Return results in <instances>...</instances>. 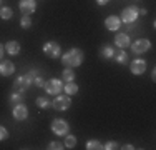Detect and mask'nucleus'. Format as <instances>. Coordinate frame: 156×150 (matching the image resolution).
<instances>
[{
	"label": "nucleus",
	"instance_id": "obj_32",
	"mask_svg": "<svg viewBox=\"0 0 156 150\" xmlns=\"http://www.w3.org/2000/svg\"><path fill=\"white\" fill-rule=\"evenodd\" d=\"M123 148H125V150H131V148H133V145H129V144H128V145H125Z\"/></svg>",
	"mask_w": 156,
	"mask_h": 150
},
{
	"label": "nucleus",
	"instance_id": "obj_28",
	"mask_svg": "<svg viewBox=\"0 0 156 150\" xmlns=\"http://www.w3.org/2000/svg\"><path fill=\"white\" fill-rule=\"evenodd\" d=\"M105 150H113V148H118V144L116 142H106V145H103Z\"/></svg>",
	"mask_w": 156,
	"mask_h": 150
},
{
	"label": "nucleus",
	"instance_id": "obj_18",
	"mask_svg": "<svg viewBox=\"0 0 156 150\" xmlns=\"http://www.w3.org/2000/svg\"><path fill=\"white\" fill-rule=\"evenodd\" d=\"M113 57H115V60H116L118 63H126V62H128V54H126V52H123V50L115 52Z\"/></svg>",
	"mask_w": 156,
	"mask_h": 150
},
{
	"label": "nucleus",
	"instance_id": "obj_21",
	"mask_svg": "<svg viewBox=\"0 0 156 150\" xmlns=\"http://www.w3.org/2000/svg\"><path fill=\"white\" fill-rule=\"evenodd\" d=\"M113 54H115L113 47H110V45H105V47H101V55H103V57L111 58V57H113Z\"/></svg>",
	"mask_w": 156,
	"mask_h": 150
},
{
	"label": "nucleus",
	"instance_id": "obj_2",
	"mask_svg": "<svg viewBox=\"0 0 156 150\" xmlns=\"http://www.w3.org/2000/svg\"><path fill=\"white\" fill-rule=\"evenodd\" d=\"M32 84H33V77L30 73L20 75V77L15 80V84H13V90H17V92H25Z\"/></svg>",
	"mask_w": 156,
	"mask_h": 150
},
{
	"label": "nucleus",
	"instance_id": "obj_16",
	"mask_svg": "<svg viewBox=\"0 0 156 150\" xmlns=\"http://www.w3.org/2000/svg\"><path fill=\"white\" fill-rule=\"evenodd\" d=\"M23 99H25L23 92H17V90H13V93L10 95V102L12 103H22Z\"/></svg>",
	"mask_w": 156,
	"mask_h": 150
},
{
	"label": "nucleus",
	"instance_id": "obj_12",
	"mask_svg": "<svg viewBox=\"0 0 156 150\" xmlns=\"http://www.w3.org/2000/svg\"><path fill=\"white\" fill-rule=\"evenodd\" d=\"M15 72V65H13L10 60H3V62H0V73L5 75V77H9V75H12Z\"/></svg>",
	"mask_w": 156,
	"mask_h": 150
},
{
	"label": "nucleus",
	"instance_id": "obj_29",
	"mask_svg": "<svg viewBox=\"0 0 156 150\" xmlns=\"http://www.w3.org/2000/svg\"><path fill=\"white\" fill-rule=\"evenodd\" d=\"M9 137V132H7L5 127H0V140H5V138Z\"/></svg>",
	"mask_w": 156,
	"mask_h": 150
},
{
	"label": "nucleus",
	"instance_id": "obj_30",
	"mask_svg": "<svg viewBox=\"0 0 156 150\" xmlns=\"http://www.w3.org/2000/svg\"><path fill=\"white\" fill-rule=\"evenodd\" d=\"M96 3L98 5H105V3H108V0H96Z\"/></svg>",
	"mask_w": 156,
	"mask_h": 150
},
{
	"label": "nucleus",
	"instance_id": "obj_10",
	"mask_svg": "<svg viewBox=\"0 0 156 150\" xmlns=\"http://www.w3.org/2000/svg\"><path fill=\"white\" fill-rule=\"evenodd\" d=\"M13 118L15 120H25L28 117V110H27V107H25L23 103H17L15 107H13Z\"/></svg>",
	"mask_w": 156,
	"mask_h": 150
},
{
	"label": "nucleus",
	"instance_id": "obj_7",
	"mask_svg": "<svg viewBox=\"0 0 156 150\" xmlns=\"http://www.w3.org/2000/svg\"><path fill=\"white\" fill-rule=\"evenodd\" d=\"M43 54H47V57L50 58H57L60 55V45L57 42H47L43 45Z\"/></svg>",
	"mask_w": 156,
	"mask_h": 150
},
{
	"label": "nucleus",
	"instance_id": "obj_8",
	"mask_svg": "<svg viewBox=\"0 0 156 150\" xmlns=\"http://www.w3.org/2000/svg\"><path fill=\"white\" fill-rule=\"evenodd\" d=\"M150 47H151V43H150V40H146V39H138L131 45L135 54H144L146 50H150Z\"/></svg>",
	"mask_w": 156,
	"mask_h": 150
},
{
	"label": "nucleus",
	"instance_id": "obj_24",
	"mask_svg": "<svg viewBox=\"0 0 156 150\" xmlns=\"http://www.w3.org/2000/svg\"><path fill=\"white\" fill-rule=\"evenodd\" d=\"M87 148L88 150H98V148H103V145L100 144L98 140H88L87 142Z\"/></svg>",
	"mask_w": 156,
	"mask_h": 150
},
{
	"label": "nucleus",
	"instance_id": "obj_31",
	"mask_svg": "<svg viewBox=\"0 0 156 150\" xmlns=\"http://www.w3.org/2000/svg\"><path fill=\"white\" fill-rule=\"evenodd\" d=\"M3 57V47H2V43H0V60H2Z\"/></svg>",
	"mask_w": 156,
	"mask_h": 150
},
{
	"label": "nucleus",
	"instance_id": "obj_17",
	"mask_svg": "<svg viewBox=\"0 0 156 150\" xmlns=\"http://www.w3.org/2000/svg\"><path fill=\"white\" fill-rule=\"evenodd\" d=\"M76 92H78V85L75 84V82H66V85H65V93L66 95H75Z\"/></svg>",
	"mask_w": 156,
	"mask_h": 150
},
{
	"label": "nucleus",
	"instance_id": "obj_14",
	"mask_svg": "<svg viewBox=\"0 0 156 150\" xmlns=\"http://www.w3.org/2000/svg\"><path fill=\"white\" fill-rule=\"evenodd\" d=\"M115 43H116L120 48H125V47L129 45V37L126 35V33H118V35L115 37Z\"/></svg>",
	"mask_w": 156,
	"mask_h": 150
},
{
	"label": "nucleus",
	"instance_id": "obj_4",
	"mask_svg": "<svg viewBox=\"0 0 156 150\" xmlns=\"http://www.w3.org/2000/svg\"><path fill=\"white\" fill-rule=\"evenodd\" d=\"M51 130H53V133H57V135H66L68 130H70V127L63 118H55L53 123H51Z\"/></svg>",
	"mask_w": 156,
	"mask_h": 150
},
{
	"label": "nucleus",
	"instance_id": "obj_20",
	"mask_svg": "<svg viewBox=\"0 0 156 150\" xmlns=\"http://www.w3.org/2000/svg\"><path fill=\"white\" fill-rule=\"evenodd\" d=\"M62 77H63V80H66V82H73L75 80V72H73L72 69H65L62 73Z\"/></svg>",
	"mask_w": 156,
	"mask_h": 150
},
{
	"label": "nucleus",
	"instance_id": "obj_15",
	"mask_svg": "<svg viewBox=\"0 0 156 150\" xmlns=\"http://www.w3.org/2000/svg\"><path fill=\"white\" fill-rule=\"evenodd\" d=\"M5 48H7V52H9L10 55H17V54H20V43L15 42V40L9 42V43L5 45Z\"/></svg>",
	"mask_w": 156,
	"mask_h": 150
},
{
	"label": "nucleus",
	"instance_id": "obj_19",
	"mask_svg": "<svg viewBox=\"0 0 156 150\" xmlns=\"http://www.w3.org/2000/svg\"><path fill=\"white\" fill-rule=\"evenodd\" d=\"M12 15H13V12H12L10 7H2V9H0V18H3V20L12 18Z\"/></svg>",
	"mask_w": 156,
	"mask_h": 150
},
{
	"label": "nucleus",
	"instance_id": "obj_9",
	"mask_svg": "<svg viewBox=\"0 0 156 150\" xmlns=\"http://www.w3.org/2000/svg\"><path fill=\"white\" fill-rule=\"evenodd\" d=\"M20 12L23 15H30L35 12L37 5H35V0H20Z\"/></svg>",
	"mask_w": 156,
	"mask_h": 150
},
{
	"label": "nucleus",
	"instance_id": "obj_22",
	"mask_svg": "<svg viewBox=\"0 0 156 150\" xmlns=\"http://www.w3.org/2000/svg\"><path fill=\"white\" fill-rule=\"evenodd\" d=\"M37 105H38L40 108H48V107H51L50 100L45 99V97H38V99H37Z\"/></svg>",
	"mask_w": 156,
	"mask_h": 150
},
{
	"label": "nucleus",
	"instance_id": "obj_26",
	"mask_svg": "<svg viewBox=\"0 0 156 150\" xmlns=\"http://www.w3.org/2000/svg\"><path fill=\"white\" fill-rule=\"evenodd\" d=\"M48 148H50V150H62L65 147H63L60 142H50V144H48Z\"/></svg>",
	"mask_w": 156,
	"mask_h": 150
},
{
	"label": "nucleus",
	"instance_id": "obj_25",
	"mask_svg": "<svg viewBox=\"0 0 156 150\" xmlns=\"http://www.w3.org/2000/svg\"><path fill=\"white\" fill-rule=\"evenodd\" d=\"M20 25L23 28H28L32 25V20H30V17H28V15H23V17H22V20H20Z\"/></svg>",
	"mask_w": 156,
	"mask_h": 150
},
{
	"label": "nucleus",
	"instance_id": "obj_11",
	"mask_svg": "<svg viewBox=\"0 0 156 150\" xmlns=\"http://www.w3.org/2000/svg\"><path fill=\"white\" fill-rule=\"evenodd\" d=\"M129 69H131V72L135 75H141L144 70H146V62L141 60V58H136V60H133V62H131Z\"/></svg>",
	"mask_w": 156,
	"mask_h": 150
},
{
	"label": "nucleus",
	"instance_id": "obj_23",
	"mask_svg": "<svg viewBox=\"0 0 156 150\" xmlns=\"http://www.w3.org/2000/svg\"><path fill=\"white\" fill-rule=\"evenodd\" d=\"M76 145V137H73V135H66L65 138V147L66 148H73Z\"/></svg>",
	"mask_w": 156,
	"mask_h": 150
},
{
	"label": "nucleus",
	"instance_id": "obj_1",
	"mask_svg": "<svg viewBox=\"0 0 156 150\" xmlns=\"http://www.w3.org/2000/svg\"><path fill=\"white\" fill-rule=\"evenodd\" d=\"M62 62L66 69H72V67H78L81 62H83V52L80 48H72L68 50L65 55L62 57Z\"/></svg>",
	"mask_w": 156,
	"mask_h": 150
},
{
	"label": "nucleus",
	"instance_id": "obj_3",
	"mask_svg": "<svg viewBox=\"0 0 156 150\" xmlns=\"http://www.w3.org/2000/svg\"><path fill=\"white\" fill-rule=\"evenodd\" d=\"M43 87H45L47 93H50V95H57V93L62 92L63 85H62V82L58 80V78H50V80L45 82V85H43Z\"/></svg>",
	"mask_w": 156,
	"mask_h": 150
},
{
	"label": "nucleus",
	"instance_id": "obj_5",
	"mask_svg": "<svg viewBox=\"0 0 156 150\" xmlns=\"http://www.w3.org/2000/svg\"><path fill=\"white\" fill-rule=\"evenodd\" d=\"M138 9L136 7H126L123 10V13H121V20L125 22V24H133V22L138 18Z\"/></svg>",
	"mask_w": 156,
	"mask_h": 150
},
{
	"label": "nucleus",
	"instance_id": "obj_6",
	"mask_svg": "<svg viewBox=\"0 0 156 150\" xmlns=\"http://www.w3.org/2000/svg\"><path fill=\"white\" fill-rule=\"evenodd\" d=\"M70 105H72V100H70L68 95H58L57 99L53 100L51 107H53L55 110H66Z\"/></svg>",
	"mask_w": 156,
	"mask_h": 150
},
{
	"label": "nucleus",
	"instance_id": "obj_33",
	"mask_svg": "<svg viewBox=\"0 0 156 150\" xmlns=\"http://www.w3.org/2000/svg\"><path fill=\"white\" fill-rule=\"evenodd\" d=\"M0 2H2V0H0Z\"/></svg>",
	"mask_w": 156,
	"mask_h": 150
},
{
	"label": "nucleus",
	"instance_id": "obj_27",
	"mask_svg": "<svg viewBox=\"0 0 156 150\" xmlns=\"http://www.w3.org/2000/svg\"><path fill=\"white\" fill-rule=\"evenodd\" d=\"M33 85H35V87H43V85H45V82H43V78L40 77V75H37V77L33 78Z\"/></svg>",
	"mask_w": 156,
	"mask_h": 150
},
{
	"label": "nucleus",
	"instance_id": "obj_13",
	"mask_svg": "<svg viewBox=\"0 0 156 150\" xmlns=\"http://www.w3.org/2000/svg\"><path fill=\"white\" fill-rule=\"evenodd\" d=\"M105 27L111 30V32H115V30H118L121 27V22H120V18L118 17H115V15H111V17H108L105 20Z\"/></svg>",
	"mask_w": 156,
	"mask_h": 150
}]
</instances>
